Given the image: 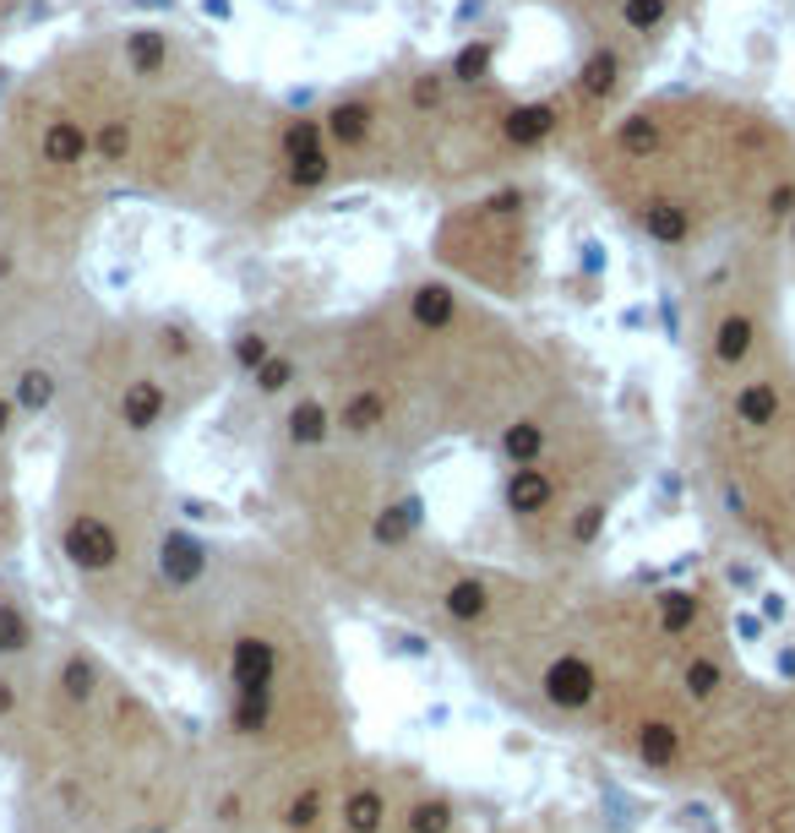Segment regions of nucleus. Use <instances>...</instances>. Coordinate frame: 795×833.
Masks as SVG:
<instances>
[{"instance_id": "nucleus-1", "label": "nucleus", "mask_w": 795, "mask_h": 833, "mask_svg": "<svg viewBox=\"0 0 795 833\" xmlns=\"http://www.w3.org/2000/svg\"><path fill=\"white\" fill-rule=\"evenodd\" d=\"M420 627L518 719L589 741L675 790L709 784L725 736L763 687L725 599L703 583H621L595 567L534 573L453 556Z\"/></svg>"}, {"instance_id": "nucleus-2", "label": "nucleus", "mask_w": 795, "mask_h": 833, "mask_svg": "<svg viewBox=\"0 0 795 833\" xmlns=\"http://www.w3.org/2000/svg\"><path fill=\"white\" fill-rule=\"evenodd\" d=\"M578 164L649 251L692 272L791 235L795 126L757 99L675 88L621 104L589 131Z\"/></svg>"}, {"instance_id": "nucleus-3", "label": "nucleus", "mask_w": 795, "mask_h": 833, "mask_svg": "<svg viewBox=\"0 0 795 833\" xmlns=\"http://www.w3.org/2000/svg\"><path fill=\"white\" fill-rule=\"evenodd\" d=\"M0 769L17 833H180L202 812V747L66 627L28 670Z\"/></svg>"}, {"instance_id": "nucleus-4", "label": "nucleus", "mask_w": 795, "mask_h": 833, "mask_svg": "<svg viewBox=\"0 0 795 833\" xmlns=\"http://www.w3.org/2000/svg\"><path fill=\"white\" fill-rule=\"evenodd\" d=\"M207 687H218L213 752L251 763H317L354 752L328 588L283 545L240 539L235 610Z\"/></svg>"}, {"instance_id": "nucleus-5", "label": "nucleus", "mask_w": 795, "mask_h": 833, "mask_svg": "<svg viewBox=\"0 0 795 833\" xmlns=\"http://www.w3.org/2000/svg\"><path fill=\"white\" fill-rule=\"evenodd\" d=\"M267 496L283 551L322 588L388 605L420 621L431 588L453 567L436 539L414 469L343 436L317 448H267Z\"/></svg>"}, {"instance_id": "nucleus-6", "label": "nucleus", "mask_w": 795, "mask_h": 833, "mask_svg": "<svg viewBox=\"0 0 795 833\" xmlns=\"http://www.w3.org/2000/svg\"><path fill=\"white\" fill-rule=\"evenodd\" d=\"M686 480L741 556L795 583V343L774 338L725 371H692Z\"/></svg>"}, {"instance_id": "nucleus-7", "label": "nucleus", "mask_w": 795, "mask_h": 833, "mask_svg": "<svg viewBox=\"0 0 795 833\" xmlns=\"http://www.w3.org/2000/svg\"><path fill=\"white\" fill-rule=\"evenodd\" d=\"M496 507L534 573H584L621 513L638 463L589 387H556L496 442Z\"/></svg>"}, {"instance_id": "nucleus-8", "label": "nucleus", "mask_w": 795, "mask_h": 833, "mask_svg": "<svg viewBox=\"0 0 795 833\" xmlns=\"http://www.w3.org/2000/svg\"><path fill=\"white\" fill-rule=\"evenodd\" d=\"M175 523L164 448L99 420H61V469L50 491V551L76 610L121 633L158 539Z\"/></svg>"}, {"instance_id": "nucleus-9", "label": "nucleus", "mask_w": 795, "mask_h": 833, "mask_svg": "<svg viewBox=\"0 0 795 833\" xmlns=\"http://www.w3.org/2000/svg\"><path fill=\"white\" fill-rule=\"evenodd\" d=\"M218 377L224 360L213 338L186 317H104L76 360L61 420H99L147 448H164L218 392Z\"/></svg>"}, {"instance_id": "nucleus-10", "label": "nucleus", "mask_w": 795, "mask_h": 833, "mask_svg": "<svg viewBox=\"0 0 795 833\" xmlns=\"http://www.w3.org/2000/svg\"><path fill=\"white\" fill-rule=\"evenodd\" d=\"M235 583H240V539H213L175 517L136 583L121 633L136 648L213 681L235 610Z\"/></svg>"}, {"instance_id": "nucleus-11", "label": "nucleus", "mask_w": 795, "mask_h": 833, "mask_svg": "<svg viewBox=\"0 0 795 833\" xmlns=\"http://www.w3.org/2000/svg\"><path fill=\"white\" fill-rule=\"evenodd\" d=\"M730 833H795V681H763L703 784Z\"/></svg>"}, {"instance_id": "nucleus-12", "label": "nucleus", "mask_w": 795, "mask_h": 833, "mask_svg": "<svg viewBox=\"0 0 795 833\" xmlns=\"http://www.w3.org/2000/svg\"><path fill=\"white\" fill-rule=\"evenodd\" d=\"M436 257L453 278H464L496 300H524L534 289V272H539L534 196L507 186L496 196L453 207L436 229Z\"/></svg>"}, {"instance_id": "nucleus-13", "label": "nucleus", "mask_w": 795, "mask_h": 833, "mask_svg": "<svg viewBox=\"0 0 795 833\" xmlns=\"http://www.w3.org/2000/svg\"><path fill=\"white\" fill-rule=\"evenodd\" d=\"M55 633H61V627L33 605L28 583L0 567V665H22V659L44 654Z\"/></svg>"}, {"instance_id": "nucleus-14", "label": "nucleus", "mask_w": 795, "mask_h": 833, "mask_svg": "<svg viewBox=\"0 0 795 833\" xmlns=\"http://www.w3.org/2000/svg\"><path fill=\"white\" fill-rule=\"evenodd\" d=\"M22 545V502H17V457H0V567Z\"/></svg>"}, {"instance_id": "nucleus-15", "label": "nucleus", "mask_w": 795, "mask_h": 833, "mask_svg": "<svg viewBox=\"0 0 795 833\" xmlns=\"http://www.w3.org/2000/svg\"><path fill=\"white\" fill-rule=\"evenodd\" d=\"M791 588H795V583H791Z\"/></svg>"}]
</instances>
